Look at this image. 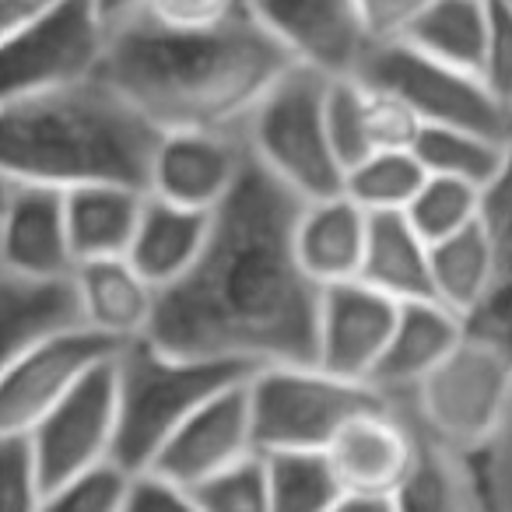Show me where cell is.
<instances>
[{"label":"cell","instance_id":"cell-1","mask_svg":"<svg viewBox=\"0 0 512 512\" xmlns=\"http://www.w3.org/2000/svg\"><path fill=\"white\" fill-rule=\"evenodd\" d=\"M302 200L249 162L235 193L211 214L200 260L158 292L144 334L158 351L260 372L316 365L323 288L295 256Z\"/></svg>","mask_w":512,"mask_h":512},{"label":"cell","instance_id":"cell-2","mask_svg":"<svg viewBox=\"0 0 512 512\" xmlns=\"http://www.w3.org/2000/svg\"><path fill=\"white\" fill-rule=\"evenodd\" d=\"M292 67V57L253 15L214 29H169L141 18L106 39L95 78L158 134H176L242 130Z\"/></svg>","mask_w":512,"mask_h":512},{"label":"cell","instance_id":"cell-3","mask_svg":"<svg viewBox=\"0 0 512 512\" xmlns=\"http://www.w3.org/2000/svg\"><path fill=\"white\" fill-rule=\"evenodd\" d=\"M158 137L106 81L88 78L0 109V179L60 193L81 186H130L148 193Z\"/></svg>","mask_w":512,"mask_h":512},{"label":"cell","instance_id":"cell-4","mask_svg":"<svg viewBox=\"0 0 512 512\" xmlns=\"http://www.w3.org/2000/svg\"><path fill=\"white\" fill-rule=\"evenodd\" d=\"M116 449L113 463L141 474L165 442L221 390L253 372L225 362H197L158 351L151 341H130L116 351Z\"/></svg>","mask_w":512,"mask_h":512},{"label":"cell","instance_id":"cell-5","mask_svg":"<svg viewBox=\"0 0 512 512\" xmlns=\"http://www.w3.org/2000/svg\"><path fill=\"white\" fill-rule=\"evenodd\" d=\"M330 78L292 67L246 120L249 158L302 204L344 193V165L327 127Z\"/></svg>","mask_w":512,"mask_h":512},{"label":"cell","instance_id":"cell-6","mask_svg":"<svg viewBox=\"0 0 512 512\" xmlns=\"http://www.w3.org/2000/svg\"><path fill=\"white\" fill-rule=\"evenodd\" d=\"M256 453H323L344 421L383 404L369 383L330 376L320 365H274L249 376Z\"/></svg>","mask_w":512,"mask_h":512},{"label":"cell","instance_id":"cell-7","mask_svg":"<svg viewBox=\"0 0 512 512\" xmlns=\"http://www.w3.org/2000/svg\"><path fill=\"white\" fill-rule=\"evenodd\" d=\"M512 390V365L460 337L456 351L411 393L397 400L421 439L474 460L502 425Z\"/></svg>","mask_w":512,"mask_h":512},{"label":"cell","instance_id":"cell-8","mask_svg":"<svg viewBox=\"0 0 512 512\" xmlns=\"http://www.w3.org/2000/svg\"><path fill=\"white\" fill-rule=\"evenodd\" d=\"M106 53V32L92 0H64L60 8L0 36V109L95 78Z\"/></svg>","mask_w":512,"mask_h":512},{"label":"cell","instance_id":"cell-9","mask_svg":"<svg viewBox=\"0 0 512 512\" xmlns=\"http://www.w3.org/2000/svg\"><path fill=\"white\" fill-rule=\"evenodd\" d=\"M355 78L393 92L418 116L421 127L477 130L505 141L512 137V113L488 92L477 74L421 57L404 43L369 50Z\"/></svg>","mask_w":512,"mask_h":512},{"label":"cell","instance_id":"cell-10","mask_svg":"<svg viewBox=\"0 0 512 512\" xmlns=\"http://www.w3.org/2000/svg\"><path fill=\"white\" fill-rule=\"evenodd\" d=\"M120 348L88 327L57 330L32 344L0 379V435H32L88 372Z\"/></svg>","mask_w":512,"mask_h":512},{"label":"cell","instance_id":"cell-11","mask_svg":"<svg viewBox=\"0 0 512 512\" xmlns=\"http://www.w3.org/2000/svg\"><path fill=\"white\" fill-rule=\"evenodd\" d=\"M113 362L92 369L29 435L46 491L113 463L116 449V372Z\"/></svg>","mask_w":512,"mask_h":512},{"label":"cell","instance_id":"cell-12","mask_svg":"<svg viewBox=\"0 0 512 512\" xmlns=\"http://www.w3.org/2000/svg\"><path fill=\"white\" fill-rule=\"evenodd\" d=\"M242 130H176L158 137L148 197L186 211L214 214L249 169Z\"/></svg>","mask_w":512,"mask_h":512},{"label":"cell","instance_id":"cell-13","mask_svg":"<svg viewBox=\"0 0 512 512\" xmlns=\"http://www.w3.org/2000/svg\"><path fill=\"white\" fill-rule=\"evenodd\" d=\"M249 15L271 32L295 67L330 81L355 78L369 53L355 0H249Z\"/></svg>","mask_w":512,"mask_h":512},{"label":"cell","instance_id":"cell-14","mask_svg":"<svg viewBox=\"0 0 512 512\" xmlns=\"http://www.w3.org/2000/svg\"><path fill=\"white\" fill-rule=\"evenodd\" d=\"M421 453V435L393 400L344 421L323 449L344 495L393 498Z\"/></svg>","mask_w":512,"mask_h":512},{"label":"cell","instance_id":"cell-15","mask_svg":"<svg viewBox=\"0 0 512 512\" xmlns=\"http://www.w3.org/2000/svg\"><path fill=\"white\" fill-rule=\"evenodd\" d=\"M397 316L400 302L369 288L365 281L323 288L316 365L330 376L372 386V372L383 362Z\"/></svg>","mask_w":512,"mask_h":512},{"label":"cell","instance_id":"cell-16","mask_svg":"<svg viewBox=\"0 0 512 512\" xmlns=\"http://www.w3.org/2000/svg\"><path fill=\"white\" fill-rule=\"evenodd\" d=\"M246 383L228 386L218 397H211L158 453L148 470L169 477L179 488H200L211 477L239 467L242 460L256 453L253 442V418H249Z\"/></svg>","mask_w":512,"mask_h":512},{"label":"cell","instance_id":"cell-17","mask_svg":"<svg viewBox=\"0 0 512 512\" xmlns=\"http://www.w3.org/2000/svg\"><path fill=\"white\" fill-rule=\"evenodd\" d=\"M74 267L64 193L11 186L0 214V271L25 281H71Z\"/></svg>","mask_w":512,"mask_h":512},{"label":"cell","instance_id":"cell-18","mask_svg":"<svg viewBox=\"0 0 512 512\" xmlns=\"http://www.w3.org/2000/svg\"><path fill=\"white\" fill-rule=\"evenodd\" d=\"M463 337V320L453 309L439 306L435 299L404 302L397 327L386 344L379 369L372 372V390L386 400H404L446 362Z\"/></svg>","mask_w":512,"mask_h":512},{"label":"cell","instance_id":"cell-19","mask_svg":"<svg viewBox=\"0 0 512 512\" xmlns=\"http://www.w3.org/2000/svg\"><path fill=\"white\" fill-rule=\"evenodd\" d=\"M369 218L372 214L362 211L348 193L302 207L295 225V256L313 285L334 288L362 278Z\"/></svg>","mask_w":512,"mask_h":512},{"label":"cell","instance_id":"cell-20","mask_svg":"<svg viewBox=\"0 0 512 512\" xmlns=\"http://www.w3.org/2000/svg\"><path fill=\"white\" fill-rule=\"evenodd\" d=\"M81 323L113 344L141 341L155 316L158 292L130 267L127 256L88 260L71 274Z\"/></svg>","mask_w":512,"mask_h":512},{"label":"cell","instance_id":"cell-21","mask_svg":"<svg viewBox=\"0 0 512 512\" xmlns=\"http://www.w3.org/2000/svg\"><path fill=\"white\" fill-rule=\"evenodd\" d=\"M484 232L491 242V281L463 320V337L512 365V151L505 172L484 193Z\"/></svg>","mask_w":512,"mask_h":512},{"label":"cell","instance_id":"cell-22","mask_svg":"<svg viewBox=\"0 0 512 512\" xmlns=\"http://www.w3.org/2000/svg\"><path fill=\"white\" fill-rule=\"evenodd\" d=\"M207 232H211V214L186 211V207L148 197L127 260L155 292H165L193 271Z\"/></svg>","mask_w":512,"mask_h":512},{"label":"cell","instance_id":"cell-23","mask_svg":"<svg viewBox=\"0 0 512 512\" xmlns=\"http://www.w3.org/2000/svg\"><path fill=\"white\" fill-rule=\"evenodd\" d=\"M85 327L71 281H25L0 271V379L32 344Z\"/></svg>","mask_w":512,"mask_h":512},{"label":"cell","instance_id":"cell-24","mask_svg":"<svg viewBox=\"0 0 512 512\" xmlns=\"http://www.w3.org/2000/svg\"><path fill=\"white\" fill-rule=\"evenodd\" d=\"M148 193L130 186H81L64 193L67 235L78 264L127 256Z\"/></svg>","mask_w":512,"mask_h":512},{"label":"cell","instance_id":"cell-25","mask_svg":"<svg viewBox=\"0 0 512 512\" xmlns=\"http://www.w3.org/2000/svg\"><path fill=\"white\" fill-rule=\"evenodd\" d=\"M358 281L390 295L400 306L432 299L428 242L407 221V214H372L369 218V242H365L362 278Z\"/></svg>","mask_w":512,"mask_h":512},{"label":"cell","instance_id":"cell-26","mask_svg":"<svg viewBox=\"0 0 512 512\" xmlns=\"http://www.w3.org/2000/svg\"><path fill=\"white\" fill-rule=\"evenodd\" d=\"M428 281L439 306L453 309L460 320L474 313L491 281V242L484 232V214L470 228L428 246Z\"/></svg>","mask_w":512,"mask_h":512},{"label":"cell","instance_id":"cell-27","mask_svg":"<svg viewBox=\"0 0 512 512\" xmlns=\"http://www.w3.org/2000/svg\"><path fill=\"white\" fill-rule=\"evenodd\" d=\"M484 36H488V0H432L407 32L404 46L481 78Z\"/></svg>","mask_w":512,"mask_h":512},{"label":"cell","instance_id":"cell-28","mask_svg":"<svg viewBox=\"0 0 512 512\" xmlns=\"http://www.w3.org/2000/svg\"><path fill=\"white\" fill-rule=\"evenodd\" d=\"M512 151V137H491L477 130H456V127H421L414 141V155L425 165L428 176L456 179L474 190L488 193L495 179L505 172Z\"/></svg>","mask_w":512,"mask_h":512},{"label":"cell","instance_id":"cell-29","mask_svg":"<svg viewBox=\"0 0 512 512\" xmlns=\"http://www.w3.org/2000/svg\"><path fill=\"white\" fill-rule=\"evenodd\" d=\"M390 502L393 512H484L470 460L428 439H421L418 463Z\"/></svg>","mask_w":512,"mask_h":512},{"label":"cell","instance_id":"cell-30","mask_svg":"<svg viewBox=\"0 0 512 512\" xmlns=\"http://www.w3.org/2000/svg\"><path fill=\"white\" fill-rule=\"evenodd\" d=\"M425 179L428 172L418 162L414 148L376 151V155L351 165L344 176V193L369 214H404L425 186Z\"/></svg>","mask_w":512,"mask_h":512},{"label":"cell","instance_id":"cell-31","mask_svg":"<svg viewBox=\"0 0 512 512\" xmlns=\"http://www.w3.org/2000/svg\"><path fill=\"white\" fill-rule=\"evenodd\" d=\"M264 467L271 512H334L344 498L323 453H271Z\"/></svg>","mask_w":512,"mask_h":512},{"label":"cell","instance_id":"cell-32","mask_svg":"<svg viewBox=\"0 0 512 512\" xmlns=\"http://www.w3.org/2000/svg\"><path fill=\"white\" fill-rule=\"evenodd\" d=\"M407 221L418 228L421 239L432 246V242L456 235L463 228H470L474 221H481L484 214V193L474 190L467 183H456V179L428 176L425 186L418 190V197L407 207Z\"/></svg>","mask_w":512,"mask_h":512},{"label":"cell","instance_id":"cell-33","mask_svg":"<svg viewBox=\"0 0 512 512\" xmlns=\"http://www.w3.org/2000/svg\"><path fill=\"white\" fill-rule=\"evenodd\" d=\"M358 81V109H362V137H365V151L376 155V151H407L414 148L421 134V123L404 102L393 92L369 81ZM365 155V158H369Z\"/></svg>","mask_w":512,"mask_h":512},{"label":"cell","instance_id":"cell-34","mask_svg":"<svg viewBox=\"0 0 512 512\" xmlns=\"http://www.w3.org/2000/svg\"><path fill=\"white\" fill-rule=\"evenodd\" d=\"M130 474L120 463H102L43 495L39 512H123Z\"/></svg>","mask_w":512,"mask_h":512},{"label":"cell","instance_id":"cell-35","mask_svg":"<svg viewBox=\"0 0 512 512\" xmlns=\"http://www.w3.org/2000/svg\"><path fill=\"white\" fill-rule=\"evenodd\" d=\"M200 512H271L267 509V467L264 456H249L239 467L211 477L193 488Z\"/></svg>","mask_w":512,"mask_h":512},{"label":"cell","instance_id":"cell-36","mask_svg":"<svg viewBox=\"0 0 512 512\" xmlns=\"http://www.w3.org/2000/svg\"><path fill=\"white\" fill-rule=\"evenodd\" d=\"M46 495L29 435H0V512H39Z\"/></svg>","mask_w":512,"mask_h":512},{"label":"cell","instance_id":"cell-37","mask_svg":"<svg viewBox=\"0 0 512 512\" xmlns=\"http://www.w3.org/2000/svg\"><path fill=\"white\" fill-rule=\"evenodd\" d=\"M484 512H512V390L495 439L470 460Z\"/></svg>","mask_w":512,"mask_h":512},{"label":"cell","instance_id":"cell-38","mask_svg":"<svg viewBox=\"0 0 512 512\" xmlns=\"http://www.w3.org/2000/svg\"><path fill=\"white\" fill-rule=\"evenodd\" d=\"M481 81L512 113V0H488V36H484Z\"/></svg>","mask_w":512,"mask_h":512},{"label":"cell","instance_id":"cell-39","mask_svg":"<svg viewBox=\"0 0 512 512\" xmlns=\"http://www.w3.org/2000/svg\"><path fill=\"white\" fill-rule=\"evenodd\" d=\"M249 15V0H151V22L169 29H214Z\"/></svg>","mask_w":512,"mask_h":512},{"label":"cell","instance_id":"cell-40","mask_svg":"<svg viewBox=\"0 0 512 512\" xmlns=\"http://www.w3.org/2000/svg\"><path fill=\"white\" fill-rule=\"evenodd\" d=\"M369 50L376 46H397L407 39L432 0H355Z\"/></svg>","mask_w":512,"mask_h":512},{"label":"cell","instance_id":"cell-41","mask_svg":"<svg viewBox=\"0 0 512 512\" xmlns=\"http://www.w3.org/2000/svg\"><path fill=\"white\" fill-rule=\"evenodd\" d=\"M123 512H200V505L190 488H179L155 470H141L130 474Z\"/></svg>","mask_w":512,"mask_h":512},{"label":"cell","instance_id":"cell-42","mask_svg":"<svg viewBox=\"0 0 512 512\" xmlns=\"http://www.w3.org/2000/svg\"><path fill=\"white\" fill-rule=\"evenodd\" d=\"M148 4L151 0H92V11L109 39V36H116V32L130 29L134 22H141V18L148 15Z\"/></svg>","mask_w":512,"mask_h":512},{"label":"cell","instance_id":"cell-43","mask_svg":"<svg viewBox=\"0 0 512 512\" xmlns=\"http://www.w3.org/2000/svg\"><path fill=\"white\" fill-rule=\"evenodd\" d=\"M64 0H0V36L22 29V25L43 18L46 11L60 8Z\"/></svg>","mask_w":512,"mask_h":512},{"label":"cell","instance_id":"cell-44","mask_svg":"<svg viewBox=\"0 0 512 512\" xmlns=\"http://www.w3.org/2000/svg\"><path fill=\"white\" fill-rule=\"evenodd\" d=\"M334 512H393L390 498H362V495H344Z\"/></svg>","mask_w":512,"mask_h":512},{"label":"cell","instance_id":"cell-45","mask_svg":"<svg viewBox=\"0 0 512 512\" xmlns=\"http://www.w3.org/2000/svg\"><path fill=\"white\" fill-rule=\"evenodd\" d=\"M8 193H11V183L0 179V214H4V204H8Z\"/></svg>","mask_w":512,"mask_h":512}]
</instances>
